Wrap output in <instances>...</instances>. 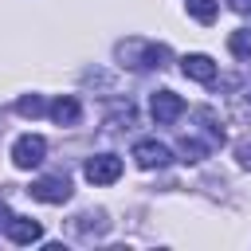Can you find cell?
I'll return each mask as SVG.
<instances>
[{
  "label": "cell",
  "instance_id": "cell-2",
  "mask_svg": "<svg viewBox=\"0 0 251 251\" xmlns=\"http://www.w3.org/2000/svg\"><path fill=\"white\" fill-rule=\"evenodd\" d=\"M149 114H153L157 126H173V122L184 114V102H180V94H173V90H157V94L149 98Z\"/></svg>",
  "mask_w": 251,
  "mask_h": 251
},
{
  "label": "cell",
  "instance_id": "cell-12",
  "mask_svg": "<svg viewBox=\"0 0 251 251\" xmlns=\"http://www.w3.org/2000/svg\"><path fill=\"white\" fill-rule=\"evenodd\" d=\"M180 153H184V161H200V157H204L208 149H204V145H200L196 137H184V141H180Z\"/></svg>",
  "mask_w": 251,
  "mask_h": 251
},
{
  "label": "cell",
  "instance_id": "cell-7",
  "mask_svg": "<svg viewBox=\"0 0 251 251\" xmlns=\"http://www.w3.org/2000/svg\"><path fill=\"white\" fill-rule=\"evenodd\" d=\"M180 71H184L192 82H216V63H212V55H204V51L184 55V59H180Z\"/></svg>",
  "mask_w": 251,
  "mask_h": 251
},
{
  "label": "cell",
  "instance_id": "cell-11",
  "mask_svg": "<svg viewBox=\"0 0 251 251\" xmlns=\"http://www.w3.org/2000/svg\"><path fill=\"white\" fill-rule=\"evenodd\" d=\"M16 110H20V114H24V118H39V114H43V110H47V102H43V98H39V94H24V98H20V102H16Z\"/></svg>",
  "mask_w": 251,
  "mask_h": 251
},
{
  "label": "cell",
  "instance_id": "cell-15",
  "mask_svg": "<svg viewBox=\"0 0 251 251\" xmlns=\"http://www.w3.org/2000/svg\"><path fill=\"white\" fill-rule=\"evenodd\" d=\"M8 220H12V212H8V204H0V227H8Z\"/></svg>",
  "mask_w": 251,
  "mask_h": 251
},
{
  "label": "cell",
  "instance_id": "cell-6",
  "mask_svg": "<svg viewBox=\"0 0 251 251\" xmlns=\"http://www.w3.org/2000/svg\"><path fill=\"white\" fill-rule=\"evenodd\" d=\"M8 239L20 243V247L39 243V239H43V224L31 220V216H12V220H8Z\"/></svg>",
  "mask_w": 251,
  "mask_h": 251
},
{
  "label": "cell",
  "instance_id": "cell-14",
  "mask_svg": "<svg viewBox=\"0 0 251 251\" xmlns=\"http://www.w3.org/2000/svg\"><path fill=\"white\" fill-rule=\"evenodd\" d=\"M227 8H235V12H251V0H227Z\"/></svg>",
  "mask_w": 251,
  "mask_h": 251
},
{
  "label": "cell",
  "instance_id": "cell-5",
  "mask_svg": "<svg viewBox=\"0 0 251 251\" xmlns=\"http://www.w3.org/2000/svg\"><path fill=\"white\" fill-rule=\"evenodd\" d=\"M133 161H137L141 169H165V165L173 161V153H169V145H161V141H153V137H141V141L133 145Z\"/></svg>",
  "mask_w": 251,
  "mask_h": 251
},
{
  "label": "cell",
  "instance_id": "cell-4",
  "mask_svg": "<svg viewBox=\"0 0 251 251\" xmlns=\"http://www.w3.org/2000/svg\"><path fill=\"white\" fill-rule=\"evenodd\" d=\"M27 192L43 204H67L71 200V180L67 176H39V180H31Z\"/></svg>",
  "mask_w": 251,
  "mask_h": 251
},
{
  "label": "cell",
  "instance_id": "cell-13",
  "mask_svg": "<svg viewBox=\"0 0 251 251\" xmlns=\"http://www.w3.org/2000/svg\"><path fill=\"white\" fill-rule=\"evenodd\" d=\"M235 157H239V165H243V169H251V141H243V145L235 149Z\"/></svg>",
  "mask_w": 251,
  "mask_h": 251
},
{
  "label": "cell",
  "instance_id": "cell-1",
  "mask_svg": "<svg viewBox=\"0 0 251 251\" xmlns=\"http://www.w3.org/2000/svg\"><path fill=\"white\" fill-rule=\"evenodd\" d=\"M43 157H47V141H43L39 133H24V137H16V145H12V161H16V169H35Z\"/></svg>",
  "mask_w": 251,
  "mask_h": 251
},
{
  "label": "cell",
  "instance_id": "cell-10",
  "mask_svg": "<svg viewBox=\"0 0 251 251\" xmlns=\"http://www.w3.org/2000/svg\"><path fill=\"white\" fill-rule=\"evenodd\" d=\"M216 8H220V0H188V16L200 20V24H212L216 20Z\"/></svg>",
  "mask_w": 251,
  "mask_h": 251
},
{
  "label": "cell",
  "instance_id": "cell-9",
  "mask_svg": "<svg viewBox=\"0 0 251 251\" xmlns=\"http://www.w3.org/2000/svg\"><path fill=\"white\" fill-rule=\"evenodd\" d=\"M227 51H231L235 59H251V31H247V27L231 31V35H227Z\"/></svg>",
  "mask_w": 251,
  "mask_h": 251
},
{
  "label": "cell",
  "instance_id": "cell-8",
  "mask_svg": "<svg viewBox=\"0 0 251 251\" xmlns=\"http://www.w3.org/2000/svg\"><path fill=\"white\" fill-rule=\"evenodd\" d=\"M47 114H51L59 126H75V122L82 118V106H78V98H71V94H59V98L47 106Z\"/></svg>",
  "mask_w": 251,
  "mask_h": 251
},
{
  "label": "cell",
  "instance_id": "cell-3",
  "mask_svg": "<svg viewBox=\"0 0 251 251\" xmlns=\"http://www.w3.org/2000/svg\"><path fill=\"white\" fill-rule=\"evenodd\" d=\"M82 173H86L90 184H114V180L122 176V157H114V153H98V157L86 161Z\"/></svg>",
  "mask_w": 251,
  "mask_h": 251
}]
</instances>
